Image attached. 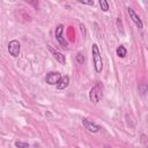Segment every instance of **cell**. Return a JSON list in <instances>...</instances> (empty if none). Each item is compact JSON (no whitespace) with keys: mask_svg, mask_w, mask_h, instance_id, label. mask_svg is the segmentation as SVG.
Masks as SVG:
<instances>
[{"mask_svg":"<svg viewBox=\"0 0 148 148\" xmlns=\"http://www.w3.org/2000/svg\"><path fill=\"white\" fill-rule=\"evenodd\" d=\"M116 53H117V56L119 58H125L126 54H127V50H126V47L124 45H119L116 49Z\"/></svg>","mask_w":148,"mask_h":148,"instance_id":"obj_10","label":"cell"},{"mask_svg":"<svg viewBox=\"0 0 148 148\" xmlns=\"http://www.w3.org/2000/svg\"><path fill=\"white\" fill-rule=\"evenodd\" d=\"M91 54H92L94 69L98 74L103 69V60H102V56H101V52H99V49H98L97 44H92L91 45Z\"/></svg>","mask_w":148,"mask_h":148,"instance_id":"obj_2","label":"cell"},{"mask_svg":"<svg viewBox=\"0 0 148 148\" xmlns=\"http://www.w3.org/2000/svg\"><path fill=\"white\" fill-rule=\"evenodd\" d=\"M84 54L82 53V52H77V54H76V61H77V64H80V65H83V62H84Z\"/></svg>","mask_w":148,"mask_h":148,"instance_id":"obj_13","label":"cell"},{"mask_svg":"<svg viewBox=\"0 0 148 148\" xmlns=\"http://www.w3.org/2000/svg\"><path fill=\"white\" fill-rule=\"evenodd\" d=\"M98 5H99V7H101V9H102L103 12H108L109 8H110L109 2L105 1V0H99V1H98Z\"/></svg>","mask_w":148,"mask_h":148,"instance_id":"obj_11","label":"cell"},{"mask_svg":"<svg viewBox=\"0 0 148 148\" xmlns=\"http://www.w3.org/2000/svg\"><path fill=\"white\" fill-rule=\"evenodd\" d=\"M64 28H65L64 24H58L56 27V30H54V36H56V39L61 47H67L68 43L64 37Z\"/></svg>","mask_w":148,"mask_h":148,"instance_id":"obj_3","label":"cell"},{"mask_svg":"<svg viewBox=\"0 0 148 148\" xmlns=\"http://www.w3.org/2000/svg\"><path fill=\"white\" fill-rule=\"evenodd\" d=\"M47 49H49V51L53 54V57L56 58V60H57L59 64H61V65H65V64H66V58H65V56H64L61 52L54 50L51 45H47Z\"/></svg>","mask_w":148,"mask_h":148,"instance_id":"obj_8","label":"cell"},{"mask_svg":"<svg viewBox=\"0 0 148 148\" xmlns=\"http://www.w3.org/2000/svg\"><path fill=\"white\" fill-rule=\"evenodd\" d=\"M79 2L80 3H82V5H90V6H94V1L92 0H90V1H84V0H79Z\"/></svg>","mask_w":148,"mask_h":148,"instance_id":"obj_15","label":"cell"},{"mask_svg":"<svg viewBox=\"0 0 148 148\" xmlns=\"http://www.w3.org/2000/svg\"><path fill=\"white\" fill-rule=\"evenodd\" d=\"M116 24H117L118 31L123 35V34H124V27H123V21L120 20V17H117V20H116Z\"/></svg>","mask_w":148,"mask_h":148,"instance_id":"obj_12","label":"cell"},{"mask_svg":"<svg viewBox=\"0 0 148 148\" xmlns=\"http://www.w3.org/2000/svg\"><path fill=\"white\" fill-rule=\"evenodd\" d=\"M60 79H61V75L59 72H49L45 76V82L50 86H57Z\"/></svg>","mask_w":148,"mask_h":148,"instance_id":"obj_5","label":"cell"},{"mask_svg":"<svg viewBox=\"0 0 148 148\" xmlns=\"http://www.w3.org/2000/svg\"><path fill=\"white\" fill-rule=\"evenodd\" d=\"M127 13H128V15H130V18L134 22V24L136 25V28H139V29H142L143 28V22H142V20L140 18V16L135 13V10L133 9V8H131V7H128L127 8Z\"/></svg>","mask_w":148,"mask_h":148,"instance_id":"obj_6","label":"cell"},{"mask_svg":"<svg viewBox=\"0 0 148 148\" xmlns=\"http://www.w3.org/2000/svg\"><path fill=\"white\" fill-rule=\"evenodd\" d=\"M7 49H8V53L14 57V58H17L20 56V51H21V44L17 39H12L8 45H7Z\"/></svg>","mask_w":148,"mask_h":148,"instance_id":"obj_4","label":"cell"},{"mask_svg":"<svg viewBox=\"0 0 148 148\" xmlns=\"http://www.w3.org/2000/svg\"><path fill=\"white\" fill-rule=\"evenodd\" d=\"M68 86H69V76L68 75H65V76H61V79L57 83V89L58 90H64Z\"/></svg>","mask_w":148,"mask_h":148,"instance_id":"obj_9","label":"cell"},{"mask_svg":"<svg viewBox=\"0 0 148 148\" xmlns=\"http://www.w3.org/2000/svg\"><path fill=\"white\" fill-rule=\"evenodd\" d=\"M15 147L16 148H29V143L28 142H23V141H15Z\"/></svg>","mask_w":148,"mask_h":148,"instance_id":"obj_14","label":"cell"},{"mask_svg":"<svg viewBox=\"0 0 148 148\" xmlns=\"http://www.w3.org/2000/svg\"><path fill=\"white\" fill-rule=\"evenodd\" d=\"M82 125H83V127H84L88 132H90V133H98L99 130H101V127H99L97 124L92 123L91 120H89V119H87V118H83V119H82Z\"/></svg>","mask_w":148,"mask_h":148,"instance_id":"obj_7","label":"cell"},{"mask_svg":"<svg viewBox=\"0 0 148 148\" xmlns=\"http://www.w3.org/2000/svg\"><path fill=\"white\" fill-rule=\"evenodd\" d=\"M103 92H104L103 83L102 82H97L89 90V99H90V102L94 103V104H97L103 98Z\"/></svg>","mask_w":148,"mask_h":148,"instance_id":"obj_1","label":"cell"}]
</instances>
